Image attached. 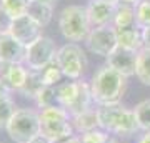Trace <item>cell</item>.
<instances>
[{"label": "cell", "instance_id": "44dd1931", "mask_svg": "<svg viewBox=\"0 0 150 143\" xmlns=\"http://www.w3.org/2000/svg\"><path fill=\"white\" fill-rule=\"evenodd\" d=\"M45 87L42 82V77H40V72H32L30 70V73H28V78L23 85V88H22V93L25 97H32V98H37L38 93L42 92V88Z\"/></svg>", "mask_w": 150, "mask_h": 143}, {"label": "cell", "instance_id": "7c38bea8", "mask_svg": "<svg viewBox=\"0 0 150 143\" xmlns=\"http://www.w3.org/2000/svg\"><path fill=\"white\" fill-rule=\"evenodd\" d=\"M30 70L23 63H0V85L7 87L10 92H20L28 78Z\"/></svg>", "mask_w": 150, "mask_h": 143}, {"label": "cell", "instance_id": "4fadbf2b", "mask_svg": "<svg viewBox=\"0 0 150 143\" xmlns=\"http://www.w3.org/2000/svg\"><path fill=\"white\" fill-rule=\"evenodd\" d=\"M87 13L90 18L92 28L112 25L113 15H115V4L107 0H92L87 7Z\"/></svg>", "mask_w": 150, "mask_h": 143}, {"label": "cell", "instance_id": "8fae6325", "mask_svg": "<svg viewBox=\"0 0 150 143\" xmlns=\"http://www.w3.org/2000/svg\"><path fill=\"white\" fill-rule=\"evenodd\" d=\"M137 60H139V52L127 50V48L117 47L112 52V55L107 57V65L110 68L117 70L123 77H132L137 70Z\"/></svg>", "mask_w": 150, "mask_h": 143}, {"label": "cell", "instance_id": "7402d4cb", "mask_svg": "<svg viewBox=\"0 0 150 143\" xmlns=\"http://www.w3.org/2000/svg\"><path fill=\"white\" fill-rule=\"evenodd\" d=\"M134 113L140 130L150 132V100H144L137 103L134 108Z\"/></svg>", "mask_w": 150, "mask_h": 143}, {"label": "cell", "instance_id": "9c48e42d", "mask_svg": "<svg viewBox=\"0 0 150 143\" xmlns=\"http://www.w3.org/2000/svg\"><path fill=\"white\" fill-rule=\"evenodd\" d=\"M118 47L117 43V32L113 25L95 27L87 37V48L95 55L105 57L112 55V52Z\"/></svg>", "mask_w": 150, "mask_h": 143}, {"label": "cell", "instance_id": "3957f363", "mask_svg": "<svg viewBox=\"0 0 150 143\" xmlns=\"http://www.w3.org/2000/svg\"><path fill=\"white\" fill-rule=\"evenodd\" d=\"M38 117H40V135L47 138L48 142H57L74 135V123L70 113L62 106L42 108Z\"/></svg>", "mask_w": 150, "mask_h": 143}, {"label": "cell", "instance_id": "d4e9b609", "mask_svg": "<svg viewBox=\"0 0 150 143\" xmlns=\"http://www.w3.org/2000/svg\"><path fill=\"white\" fill-rule=\"evenodd\" d=\"M30 0H0V5L4 7L13 18L20 15H25Z\"/></svg>", "mask_w": 150, "mask_h": 143}, {"label": "cell", "instance_id": "f1b7e54d", "mask_svg": "<svg viewBox=\"0 0 150 143\" xmlns=\"http://www.w3.org/2000/svg\"><path fill=\"white\" fill-rule=\"evenodd\" d=\"M32 143H52V142H48L47 138H43L42 135H40V137H38V138H35V140H33Z\"/></svg>", "mask_w": 150, "mask_h": 143}, {"label": "cell", "instance_id": "2e32d148", "mask_svg": "<svg viewBox=\"0 0 150 143\" xmlns=\"http://www.w3.org/2000/svg\"><path fill=\"white\" fill-rule=\"evenodd\" d=\"M135 5L127 0H118L115 4V15H113L112 25L115 28H127L135 27Z\"/></svg>", "mask_w": 150, "mask_h": 143}, {"label": "cell", "instance_id": "d6986e66", "mask_svg": "<svg viewBox=\"0 0 150 143\" xmlns=\"http://www.w3.org/2000/svg\"><path fill=\"white\" fill-rule=\"evenodd\" d=\"M72 123H74V128L80 130L83 133H90L93 132L97 127H98V117H97V110H87L82 111L79 115H74L72 118Z\"/></svg>", "mask_w": 150, "mask_h": 143}, {"label": "cell", "instance_id": "cb8c5ba5", "mask_svg": "<svg viewBox=\"0 0 150 143\" xmlns=\"http://www.w3.org/2000/svg\"><path fill=\"white\" fill-rule=\"evenodd\" d=\"M135 25L140 30L150 27V0H142L135 5Z\"/></svg>", "mask_w": 150, "mask_h": 143}, {"label": "cell", "instance_id": "4dcf8cb0", "mask_svg": "<svg viewBox=\"0 0 150 143\" xmlns=\"http://www.w3.org/2000/svg\"><path fill=\"white\" fill-rule=\"evenodd\" d=\"M37 2H43V4H48V5H52V7H54L57 0H37Z\"/></svg>", "mask_w": 150, "mask_h": 143}, {"label": "cell", "instance_id": "5b68a950", "mask_svg": "<svg viewBox=\"0 0 150 143\" xmlns=\"http://www.w3.org/2000/svg\"><path fill=\"white\" fill-rule=\"evenodd\" d=\"M57 100L62 108L72 113V117L90 110V103L93 101L90 85L77 82V80L59 85L57 87Z\"/></svg>", "mask_w": 150, "mask_h": 143}, {"label": "cell", "instance_id": "9a60e30c", "mask_svg": "<svg viewBox=\"0 0 150 143\" xmlns=\"http://www.w3.org/2000/svg\"><path fill=\"white\" fill-rule=\"evenodd\" d=\"M117 32V43L118 47L140 52L144 48V38H142V30L139 27H127V28H115Z\"/></svg>", "mask_w": 150, "mask_h": 143}, {"label": "cell", "instance_id": "4316f807", "mask_svg": "<svg viewBox=\"0 0 150 143\" xmlns=\"http://www.w3.org/2000/svg\"><path fill=\"white\" fill-rule=\"evenodd\" d=\"M142 38H144V48H150V27L142 30Z\"/></svg>", "mask_w": 150, "mask_h": 143}, {"label": "cell", "instance_id": "8992f818", "mask_svg": "<svg viewBox=\"0 0 150 143\" xmlns=\"http://www.w3.org/2000/svg\"><path fill=\"white\" fill-rule=\"evenodd\" d=\"M7 135L15 143H32L40 137V117L37 111L20 108L13 113L5 128Z\"/></svg>", "mask_w": 150, "mask_h": 143}, {"label": "cell", "instance_id": "603a6c76", "mask_svg": "<svg viewBox=\"0 0 150 143\" xmlns=\"http://www.w3.org/2000/svg\"><path fill=\"white\" fill-rule=\"evenodd\" d=\"M40 77H42V82H43L45 87H54V85H57L60 82V78L64 77V73H62V70H60L57 60H54L48 67H45V68L40 72Z\"/></svg>", "mask_w": 150, "mask_h": 143}, {"label": "cell", "instance_id": "e0dca14e", "mask_svg": "<svg viewBox=\"0 0 150 143\" xmlns=\"http://www.w3.org/2000/svg\"><path fill=\"white\" fill-rule=\"evenodd\" d=\"M27 15L30 18H33L40 27H47L52 20V15H54V7L48 5V4H43V2L30 0L27 8Z\"/></svg>", "mask_w": 150, "mask_h": 143}, {"label": "cell", "instance_id": "ac0fdd59", "mask_svg": "<svg viewBox=\"0 0 150 143\" xmlns=\"http://www.w3.org/2000/svg\"><path fill=\"white\" fill-rule=\"evenodd\" d=\"M15 111V103L12 100L10 90L4 85H0V128H7Z\"/></svg>", "mask_w": 150, "mask_h": 143}, {"label": "cell", "instance_id": "ba28073f", "mask_svg": "<svg viewBox=\"0 0 150 143\" xmlns=\"http://www.w3.org/2000/svg\"><path fill=\"white\" fill-rule=\"evenodd\" d=\"M57 47L52 38L48 37H40L37 42H33L32 45L27 47V53H25V62L28 70L32 72H42L45 67L52 63L57 58Z\"/></svg>", "mask_w": 150, "mask_h": 143}, {"label": "cell", "instance_id": "83f0119b", "mask_svg": "<svg viewBox=\"0 0 150 143\" xmlns=\"http://www.w3.org/2000/svg\"><path fill=\"white\" fill-rule=\"evenodd\" d=\"M52 143H80V140L72 135L69 138H62V140H57V142H52Z\"/></svg>", "mask_w": 150, "mask_h": 143}, {"label": "cell", "instance_id": "1f68e13d", "mask_svg": "<svg viewBox=\"0 0 150 143\" xmlns=\"http://www.w3.org/2000/svg\"><path fill=\"white\" fill-rule=\"evenodd\" d=\"M127 2H132V4H139V2H142V0H127Z\"/></svg>", "mask_w": 150, "mask_h": 143}, {"label": "cell", "instance_id": "6da1fadb", "mask_svg": "<svg viewBox=\"0 0 150 143\" xmlns=\"http://www.w3.org/2000/svg\"><path fill=\"white\" fill-rule=\"evenodd\" d=\"M125 87H127V77L110 68L108 65H103L92 78V98L98 105H115L122 100Z\"/></svg>", "mask_w": 150, "mask_h": 143}, {"label": "cell", "instance_id": "f546056e", "mask_svg": "<svg viewBox=\"0 0 150 143\" xmlns=\"http://www.w3.org/2000/svg\"><path fill=\"white\" fill-rule=\"evenodd\" d=\"M139 143H150V132H147V135L142 137V140H140Z\"/></svg>", "mask_w": 150, "mask_h": 143}, {"label": "cell", "instance_id": "d6a6232c", "mask_svg": "<svg viewBox=\"0 0 150 143\" xmlns=\"http://www.w3.org/2000/svg\"><path fill=\"white\" fill-rule=\"evenodd\" d=\"M107 2H112V4H117L118 0H107Z\"/></svg>", "mask_w": 150, "mask_h": 143}, {"label": "cell", "instance_id": "5bb4252c", "mask_svg": "<svg viewBox=\"0 0 150 143\" xmlns=\"http://www.w3.org/2000/svg\"><path fill=\"white\" fill-rule=\"evenodd\" d=\"M27 47L12 35H0V63H23Z\"/></svg>", "mask_w": 150, "mask_h": 143}, {"label": "cell", "instance_id": "52a82bcc", "mask_svg": "<svg viewBox=\"0 0 150 143\" xmlns=\"http://www.w3.org/2000/svg\"><path fill=\"white\" fill-rule=\"evenodd\" d=\"M55 60H57L64 77L70 80H79L85 73L87 65H88L83 48L79 47L77 43H67L64 47H60Z\"/></svg>", "mask_w": 150, "mask_h": 143}, {"label": "cell", "instance_id": "7a4b0ae2", "mask_svg": "<svg viewBox=\"0 0 150 143\" xmlns=\"http://www.w3.org/2000/svg\"><path fill=\"white\" fill-rule=\"evenodd\" d=\"M97 117H98V127L117 135H132L140 130L134 110H129L120 103L100 105L97 108Z\"/></svg>", "mask_w": 150, "mask_h": 143}, {"label": "cell", "instance_id": "ffe728a7", "mask_svg": "<svg viewBox=\"0 0 150 143\" xmlns=\"http://www.w3.org/2000/svg\"><path fill=\"white\" fill-rule=\"evenodd\" d=\"M135 77L139 78V82L150 87V48H142L139 52Z\"/></svg>", "mask_w": 150, "mask_h": 143}, {"label": "cell", "instance_id": "277c9868", "mask_svg": "<svg viewBox=\"0 0 150 143\" xmlns=\"http://www.w3.org/2000/svg\"><path fill=\"white\" fill-rule=\"evenodd\" d=\"M59 28L62 35L70 42H82L87 40L92 32V23L87 13V8L80 5L65 7L59 18Z\"/></svg>", "mask_w": 150, "mask_h": 143}, {"label": "cell", "instance_id": "30bf717a", "mask_svg": "<svg viewBox=\"0 0 150 143\" xmlns=\"http://www.w3.org/2000/svg\"><path fill=\"white\" fill-rule=\"evenodd\" d=\"M10 35L17 42H20L22 45L28 47V45H32L33 42H37L38 38L42 37V27L25 13V15L13 18Z\"/></svg>", "mask_w": 150, "mask_h": 143}, {"label": "cell", "instance_id": "484cf974", "mask_svg": "<svg viewBox=\"0 0 150 143\" xmlns=\"http://www.w3.org/2000/svg\"><path fill=\"white\" fill-rule=\"evenodd\" d=\"M12 23H13V17L0 5V35H10Z\"/></svg>", "mask_w": 150, "mask_h": 143}]
</instances>
